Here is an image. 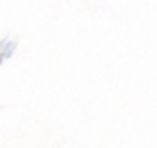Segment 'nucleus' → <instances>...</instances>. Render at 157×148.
I'll return each instance as SVG.
<instances>
[]
</instances>
